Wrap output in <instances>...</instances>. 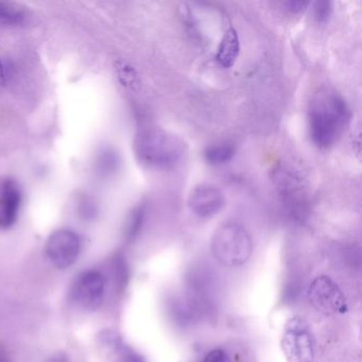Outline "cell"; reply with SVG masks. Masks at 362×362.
<instances>
[{
    "instance_id": "ac0fdd59",
    "label": "cell",
    "mask_w": 362,
    "mask_h": 362,
    "mask_svg": "<svg viewBox=\"0 0 362 362\" xmlns=\"http://www.w3.org/2000/svg\"><path fill=\"white\" fill-rule=\"evenodd\" d=\"M118 76H119L120 82L126 86L127 88L135 90L141 86V79L139 74L135 71L134 67L126 62H119L117 67Z\"/></svg>"
},
{
    "instance_id": "7c38bea8",
    "label": "cell",
    "mask_w": 362,
    "mask_h": 362,
    "mask_svg": "<svg viewBox=\"0 0 362 362\" xmlns=\"http://www.w3.org/2000/svg\"><path fill=\"white\" fill-rule=\"evenodd\" d=\"M122 167L119 152L111 146H103L97 150L94 158L95 173L101 179L114 177Z\"/></svg>"
},
{
    "instance_id": "9a60e30c",
    "label": "cell",
    "mask_w": 362,
    "mask_h": 362,
    "mask_svg": "<svg viewBox=\"0 0 362 362\" xmlns=\"http://www.w3.org/2000/svg\"><path fill=\"white\" fill-rule=\"evenodd\" d=\"M146 214H147V209L143 203L135 206L129 214L124 230V236L127 243H133L141 234L144 224H145Z\"/></svg>"
},
{
    "instance_id": "44dd1931",
    "label": "cell",
    "mask_w": 362,
    "mask_h": 362,
    "mask_svg": "<svg viewBox=\"0 0 362 362\" xmlns=\"http://www.w3.org/2000/svg\"><path fill=\"white\" fill-rule=\"evenodd\" d=\"M204 362H232L228 354L222 349H214L205 357Z\"/></svg>"
},
{
    "instance_id": "7a4b0ae2",
    "label": "cell",
    "mask_w": 362,
    "mask_h": 362,
    "mask_svg": "<svg viewBox=\"0 0 362 362\" xmlns=\"http://www.w3.org/2000/svg\"><path fill=\"white\" fill-rule=\"evenodd\" d=\"M187 145L181 137L160 128L141 129L135 135L133 150L144 166L153 169H170L185 154Z\"/></svg>"
},
{
    "instance_id": "5b68a950",
    "label": "cell",
    "mask_w": 362,
    "mask_h": 362,
    "mask_svg": "<svg viewBox=\"0 0 362 362\" xmlns=\"http://www.w3.org/2000/svg\"><path fill=\"white\" fill-rule=\"evenodd\" d=\"M107 290V277L97 269L80 273L69 290L71 302L84 310H97L103 305Z\"/></svg>"
},
{
    "instance_id": "e0dca14e",
    "label": "cell",
    "mask_w": 362,
    "mask_h": 362,
    "mask_svg": "<svg viewBox=\"0 0 362 362\" xmlns=\"http://www.w3.org/2000/svg\"><path fill=\"white\" fill-rule=\"evenodd\" d=\"M77 211L82 219L93 221L99 214L98 205L88 194H82L77 197Z\"/></svg>"
},
{
    "instance_id": "5bb4252c",
    "label": "cell",
    "mask_w": 362,
    "mask_h": 362,
    "mask_svg": "<svg viewBox=\"0 0 362 362\" xmlns=\"http://www.w3.org/2000/svg\"><path fill=\"white\" fill-rule=\"evenodd\" d=\"M26 8L12 1H0V25L7 27L23 26L28 22Z\"/></svg>"
},
{
    "instance_id": "6da1fadb",
    "label": "cell",
    "mask_w": 362,
    "mask_h": 362,
    "mask_svg": "<svg viewBox=\"0 0 362 362\" xmlns=\"http://www.w3.org/2000/svg\"><path fill=\"white\" fill-rule=\"evenodd\" d=\"M351 118V109L342 96L332 90H322L315 95L309 107L311 141L321 149L332 147L349 126Z\"/></svg>"
},
{
    "instance_id": "8fae6325",
    "label": "cell",
    "mask_w": 362,
    "mask_h": 362,
    "mask_svg": "<svg viewBox=\"0 0 362 362\" xmlns=\"http://www.w3.org/2000/svg\"><path fill=\"white\" fill-rule=\"evenodd\" d=\"M23 194L20 185L12 177L0 183V228H9L18 221L22 206Z\"/></svg>"
},
{
    "instance_id": "8992f818",
    "label": "cell",
    "mask_w": 362,
    "mask_h": 362,
    "mask_svg": "<svg viewBox=\"0 0 362 362\" xmlns=\"http://www.w3.org/2000/svg\"><path fill=\"white\" fill-rule=\"evenodd\" d=\"M81 245V238L75 230L59 228L46 241V255L56 268L65 270L77 262Z\"/></svg>"
},
{
    "instance_id": "ffe728a7",
    "label": "cell",
    "mask_w": 362,
    "mask_h": 362,
    "mask_svg": "<svg viewBox=\"0 0 362 362\" xmlns=\"http://www.w3.org/2000/svg\"><path fill=\"white\" fill-rule=\"evenodd\" d=\"M332 11V5L330 1H317L313 7L315 20L319 23L327 22Z\"/></svg>"
},
{
    "instance_id": "30bf717a",
    "label": "cell",
    "mask_w": 362,
    "mask_h": 362,
    "mask_svg": "<svg viewBox=\"0 0 362 362\" xmlns=\"http://www.w3.org/2000/svg\"><path fill=\"white\" fill-rule=\"evenodd\" d=\"M97 345L109 362H147L114 329H105L97 336Z\"/></svg>"
},
{
    "instance_id": "ba28073f",
    "label": "cell",
    "mask_w": 362,
    "mask_h": 362,
    "mask_svg": "<svg viewBox=\"0 0 362 362\" xmlns=\"http://www.w3.org/2000/svg\"><path fill=\"white\" fill-rule=\"evenodd\" d=\"M226 203L223 192L214 184H199L192 188L188 197V206L194 215L202 219H209L219 214Z\"/></svg>"
},
{
    "instance_id": "d6986e66",
    "label": "cell",
    "mask_w": 362,
    "mask_h": 362,
    "mask_svg": "<svg viewBox=\"0 0 362 362\" xmlns=\"http://www.w3.org/2000/svg\"><path fill=\"white\" fill-rule=\"evenodd\" d=\"M112 267H113V275L116 287L118 288V290L124 289L128 284L129 279L128 264H127L124 256L119 255V254L114 256Z\"/></svg>"
},
{
    "instance_id": "603a6c76",
    "label": "cell",
    "mask_w": 362,
    "mask_h": 362,
    "mask_svg": "<svg viewBox=\"0 0 362 362\" xmlns=\"http://www.w3.org/2000/svg\"><path fill=\"white\" fill-rule=\"evenodd\" d=\"M7 66H6L5 63L3 62V60L0 59V86H5L6 82H7Z\"/></svg>"
},
{
    "instance_id": "277c9868",
    "label": "cell",
    "mask_w": 362,
    "mask_h": 362,
    "mask_svg": "<svg viewBox=\"0 0 362 362\" xmlns=\"http://www.w3.org/2000/svg\"><path fill=\"white\" fill-rule=\"evenodd\" d=\"M281 349L288 362H315V340L304 320L292 317L287 322Z\"/></svg>"
},
{
    "instance_id": "cb8c5ba5",
    "label": "cell",
    "mask_w": 362,
    "mask_h": 362,
    "mask_svg": "<svg viewBox=\"0 0 362 362\" xmlns=\"http://www.w3.org/2000/svg\"><path fill=\"white\" fill-rule=\"evenodd\" d=\"M46 362H71V360H69V356L66 354L58 353L52 356Z\"/></svg>"
},
{
    "instance_id": "d4e9b609",
    "label": "cell",
    "mask_w": 362,
    "mask_h": 362,
    "mask_svg": "<svg viewBox=\"0 0 362 362\" xmlns=\"http://www.w3.org/2000/svg\"><path fill=\"white\" fill-rule=\"evenodd\" d=\"M0 362H10L9 358L6 355L5 351L0 347Z\"/></svg>"
},
{
    "instance_id": "7402d4cb",
    "label": "cell",
    "mask_w": 362,
    "mask_h": 362,
    "mask_svg": "<svg viewBox=\"0 0 362 362\" xmlns=\"http://www.w3.org/2000/svg\"><path fill=\"white\" fill-rule=\"evenodd\" d=\"M308 6L309 3H305V1H286V3H283L284 9L292 14L302 13Z\"/></svg>"
},
{
    "instance_id": "9c48e42d",
    "label": "cell",
    "mask_w": 362,
    "mask_h": 362,
    "mask_svg": "<svg viewBox=\"0 0 362 362\" xmlns=\"http://www.w3.org/2000/svg\"><path fill=\"white\" fill-rule=\"evenodd\" d=\"M274 181L279 189L284 203L292 213L300 214L306 206V192L300 175L288 169L275 170Z\"/></svg>"
},
{
    "instance_id": "2e32d148",
    "label": "cell",
    "mask_w": 362,
    "mask_h": 362,
    "mask_svg": "<svg viewBox=\"0 0 362 362\" xmlns=\"http://www.w3.org/2000/svg\"><path fill=\"white\" fill-rule=\"evenodd\" d=\"M236 150L230 144H216V145L209 146L204 150V158L209 165H223L233 160Z\"/></svg>"
},
{
    "instance_id": "3957f363",
    "label": "cell",
    "mask_w": 362,
    "mask_h": 362,
    "mask_svg": "<svg viewBox=\"0 0 362 362\" xmlns=\"http://www.w3.org/2000/svg\"><path fill=\"white\" fill-rule=\"evenodd\" d=\"M214 257L226 267L243 266L253 253V241L247 230L237 222L222 224L211 240Z\"/></svg>"
},
{
    "instance_id": "52a82bcc",
    "label": "cell",
    "mask_w": 362,
    "mask_h": 362,
    "mask_svg": "<svg viewBox=\"0 0 362 362\" xmlns=\"http://www.w3.org/2000/svg\"><path fill=\"white\" fill-rule=\"evenodd\" d=\"M308 298L317 310L326 315L346 311V300L339 286L325 275L317 277L309 288Z\"/></svg>"
},
{
    "instance_id": "4fadbf2b",
    "label": "cell",
    "mask_w": 362,
    "mask_h": 362,
    "mask_svg": "<svg viewBox=\"0 0 362 362\" xmlns=\"http://www.w3.org/2000/svg\"><path fill=\"white\" fill-rule=\"evenodd\" d=\"M240 54V40L234 27L226 29L218 46L216 60L223 69H230Z\"/></svg>"
}]
</instances>
